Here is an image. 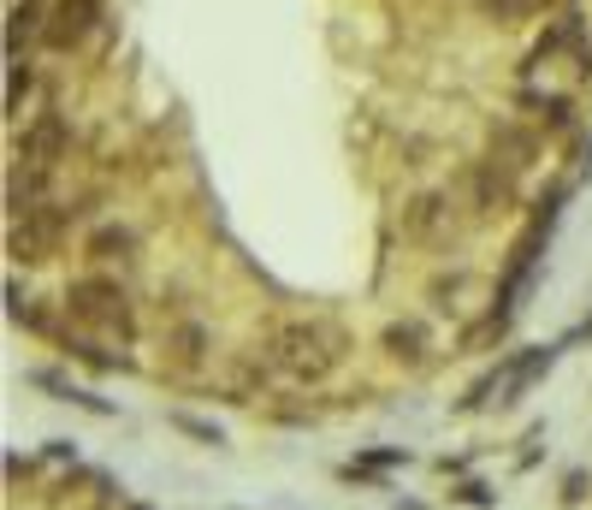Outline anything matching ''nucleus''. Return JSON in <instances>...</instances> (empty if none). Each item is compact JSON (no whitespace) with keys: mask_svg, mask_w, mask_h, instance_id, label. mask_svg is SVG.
Wrapping results in <instances>:
<instances>
[{"mask_svg":"<svg viewBox=\"0 0 592 510\" xmlns=\"http://www.w3.org/2000/svg\"><path fill=\"white\" fill-rule=\"evenodd\" d=\"M273 356L290 380H326L344 363V333L333 320H285L273 333Z\"/></svg>","mask_w":592,"mask_h":510,"instance_id":"f257e3e1","label":"nucleus"},{"mask_svg":"<svg viewBox=\"0 0 592 510\" xmlns=\"http://www.w3.org/2000/svg\"><path fill=\"white\" fill-rule=\"evenodd\" d=\"M65 309H72V320L119 338V345H131V333H136L131 297H125V285H119V279H101V274L72 279V285H65Z\"/></svg>","mask_w":592,"mask_h":510,"instance_id":"f03ea898","label":"nucleus"},{"mask_svg":"<svg viewBox=\"0 0 592 510\" xmlns=\"http://www.w3.org/2000/svg\"><path fill=\"white\" fill-rule=\"evenodd\" d=\"M65 149H72V125H65V113H37L24 125V137H19V161L37 166V173H54V166L65 161Z\"/></svg>","mask_w":592,"mask_h":510,"instance_id":"7ed1b4c3","label":"nucleus"},{"mask_svg":"<svg viewBox=\"0 0 592 510\" xmlns=\"http://www.w3.org/2000/svg\"><path fill=\"white\" fill-rule=\"evenodd\" d=\"M108 19V7L101 0H60L54 7V19H48V48H60V54H72V48H83L95 37V24Z\"/></svg>","mask_w":592,"mask_h":510,"instance_id":"20e7f679","label":"nucleus"},{"mask_svg":"<svg viewBox=\"0 0 592 510\" xmlns=\"http://www.w3.org/2000/svg\"><path fill=\"white\" fill-rule=\"evenodd\" d=\"M60 226H65V214L42 208V202L12 214V255H19V262H48V249L60 244Z\"/></svg>","mask_w":592,"mask_h":510,"instance_id":"39448f33","label":"nucleus"},{"mask_svg":"<svg viewBox=\"0 0 592 510\" xmlns=\"http://www.w3.org/2000/svg\"><path fill=\"white\" fill-rule=\"evenodd\" d=\"M37 37H48L42 0H12V12H7V48H12V54H24Z\"/></svg>","mask_w":592,"mask_h":510,"instance_id":"423d86ee","label":"nucleus"},{"mask_svg":"<svg viewBox=\"0 0 592 510\" xmlns=\"http://www.w3.org/2000/svg\"><path fill=\"white\" fill-rule=\"evenodd\" d=\"M386 350L397 363H427V327L421 320H397V327H386Z\"/></svg>","mask_w":592,"mask_h":510,"instance_id":"0eeeda50","label":"nucleus"},{"mask_svg":"<svg viewBox=\"0 0 592 510\" xmlns=\"http://www.w3.org/2000/svg\"><path fill=\"white\" fill-rule=\"evenodd\" d=\"M30 95H37V65H30L24 54H12V65H7V113L24 119V101Z\"/></svg>","mask_w":592,"mask_h":510,"instance_id":"6e6552de","label":"nucleus"},{"mask_svg":"<svg viewBox=\"0 0 592 510\" xmlns=\"http://www.w3.org/2000/svg\"><path fill=\"white\" fill-rule=\"evenodd\" d=\"M131 249H136V232H131V226H101V232H90V255H95V262H131Z\"/></svg>","mask_w":592,"mask_h":510,"instance_id":"1a4fd4ad","label":"nucleus"},{"mask_svg":"<svg viewBox=\"0 0 592 510\" xmlns=\"http://www.w3.org/2000/svg\"><path fill=\"white\" fill-rule=\"evenodd\" d=\"M172 345H178V363H196V356H202V327H184Z\"/></svg>","mask_w":592,"mask_h":510,"instance_id":"9d476101","label":"nucleus"},{"mask_svg":"<svg viewBox=\"0 0 592 510\" xmlns=\"http://www.w3.org/2000/svg\"><path fill=\"white\" fill-rule=\"evenodd\" d=\"M131 510H143V504H131Z\"/></svg>","mask_w":592,"mask_h":510,"instance_id":"9b49d317","label":"nucleus"}]
</instances>
